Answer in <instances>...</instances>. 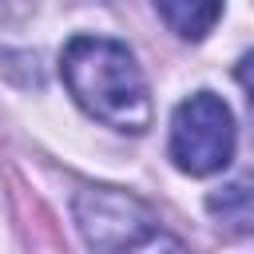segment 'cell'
Here are the masks:
<instances>
[{
  "mask_svg": "<svg viewBox=\"0 0 254 254\" xmlns=\"http://www.w3.org/2000/svg\"><path fill=\"white\" fill-rule=\"evenodd\" d=\"M206 210L234 230H254V187L250 183H226V187L206 194Z\"/></svg>",
  "mask_w": 254,
  "mask_h": 254,
  "instance_id": "obj_5",
  "label": "cell"
},
{
  "mask_svg": "<svg viewBox=\"0 0 254 254\" xmlns=\"http://www.w3.org/2000/svg\"><path fill=\"white\" fill-rule=\"evenodd\" d=\"M234 79L246 87V95H250V103H254V52L238 60V67H234Z\"/></svg>",
  "mask_w": 254,
  "mask_h": 254,
  "instance_id": "obj_6",
  "label": "cell"
},
{
  "mask_svg": "<svg viewBox=\"0 0 254 254\" xmlns=\"http://www.w3.org/2000/svg\"><path fill=\"white\" fill-rule=\"evenodd\" d=\"M234 155V115L230 107L198 91L175 107L171 119V159L183 175H214Z\"/></svg>",
  "mask_w": 254,
  "mask_h": 254,
  "instance_id": "obj_2",
  "label": "cell"
},
{
  "mask_svg": "<svg viewBox=\"0 0 254 254\" xmlns=\"http://www.w3.org/2000/svg\"><path fill=\"white\" fill-rule=\"evenodd\" d=\"M60 71H64V83L75 95V103L87 115H95L99 123L127 131V135H143L151 127L147 79H143L135 56L119 40L75 36L64 48Z\"/></svg>",
  "mask_w": 254,
  "mask_h": 254,
  "instance_id": "obj_1",
  "label": "cell"
},
{
  "mask_svg": "<svg viewBox=\"0 0 254 254\" xmlns=\"http://www.w3.org/2000/svg\"><path fill=\"white\" fill-rule=\"evenodd\" d=\"M155 8L183 40H202L222 16V0H155Z\"/></svg>",
  "mask_w": 254,
  "mask_h": 254,
  "instance_id": "obj_4",
  "label": "cell"
},
{
  "mask_svg": "<svg viewBox=\"0 0 254 254\" xmlns=\"http://www.w3.org/2000/svg\"><path fill=\"white\" fill-rule=\"evenodd\" d=\"M75 222L87 246L95 250H135L159 242V222L155 214L111 187H87L75 194Z\"/></svg>",
  "mask_w": 254,
  "mask_h": 254,
  "instance_id": "obj_3",
  "label": "cell"
}]
</instances>
